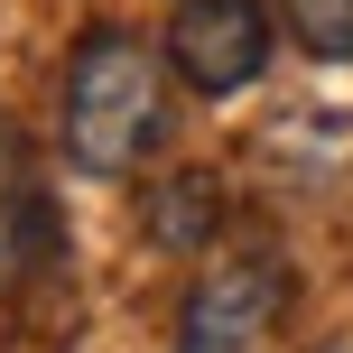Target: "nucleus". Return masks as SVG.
Here are the masks:
<instances>
[{"mask_svg":"<svg viewBox=\"0 0 353 353\" xmlns=\"http://www.w3.org/2000/svg\"><path fill=\"white\" fill-rule=\"evenodd\" d=\"M56 261H65V214H56L47 176L28 168V149L0 130V298H19Z\"/></svg>","mask_w":353,"mask_h":353,"instance_id":"20e7f679","label":"nucleus"},{"mask_svg":"<svg viewBox=\"0 0 353 353\" xmlns=\"http://www.w3.org/2000/svg\"><path fill=\"white\" fill-rule=\"evenodd\" d=\"M279 19L316 65H353V0H279Z\"/></svg>","mask_w":353,"mask_h":353,"instance_id":"423d86ee","label":"nucleus"},{"mask_svg":"<svg viewBox=\"0 0 353 353\" xmlns=\"http://www.w3.org/2000/svg\"><path fill=\"white\" fill-rule=\"evenodd\" d=\"M270 37H279L270 0H176L168 10V65L186 93L232 103V93H251L270 74Z\"/></svg>","mask_w":353,"mask_h":353,"instance_id":"7ed1b4c3","label":"nucleus"},{"mask_svg":"<svg viewBox=\"0 0 353 353\" xmlns=\"http://www.w3.org/2000/svg\"><path fill=\"white\" fill-rule=\"evenodd\" d=\"M140 232L168 251V261L214 251V242H223V176H214V168H159L140 186Z\"/></svg>","mask_w":353,"mask_h":353,"instance_id":"39448f33","label":"nucleus"},{"mask_svg":"<svg viewBox=\"0 0 353 353\" xmlns=\"http://www.w3.org/2000/svg\"><path fill=\"white\" fill-rule=\"evenodd\" d=\"M288 307V270L270 242H232L214 251V270L186 288V316H176V353H261L270 325Z\"/></svg>","mask_w":353,"mask_h":353,"instance_id":"f03ea898","label":"nucleus"},{"mask_svg":"<svg viewBox=\"0 0 353 353\" xmlns=\"http://www.w3.org/2000/svg\"><path fill=\"white\" fill-rule=\"evenodd\" d=\"M168 47H149L121 19H93L56 74V149L74 176H130L168 130Z\"/></svg>","mask_w":353,"mask_h":353,"instance_id":"f257e3e1","label":"nucleus"}]
</instances>
